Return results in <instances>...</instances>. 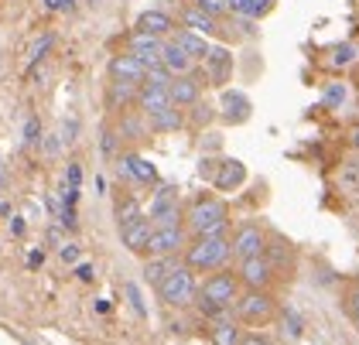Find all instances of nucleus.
<instances>
[{"mask_svg": "<svg viewBox=\"0 0 359 345\" xmlns=\"http://www.w3.org/2000/svg\"><path fill=\"white\" fill-rule=\"evenodd\" d=\"M209 342L212 345H240L243 335H240V321L233 318H219V321H209Z\"/></svg>", "mask_w": 359, "mask_h": 345, "instance_id": "nucleus-18", "label": "nucleus"}, {"mask_svg": "<svg viewBox=\"0 0 359 345\" xmlns=\"http://www.w3.org/2000/svg\"><path fill=\"white\" fill-rule=\"evenodd\" d=\"M161 65H165L171 76H189V69H192V58L182 52L175 41H165V52H161Z\"/></svg>", "mask_w": 359, "mask_h": 345, "instance_id": "nucleus-20", "label": "nucleus"}, {"mask_svg": "<svg viewBox=\"0 0 359 345\" xmlns=\"http://www.w3.org/2000/svg\"><path fill=\"white\" fill-rule=\"evenodd\" d=\"M168 93H171V103L175 107H195L198 103V96H202V82L198 76H175V82L168 86Z\"/></svg>", "mask_w": 359, "mask_h": 345, "instance_id": "nucleus-14", "label": "nucleus"}, {"mask_svg": "<svg viewBox=\"0 0 359 345\" xmlns=\"http://www.w3.org/2000/svg\"><path fill=\"white\" fill-rule=\"evenodd\" d=\"M267 253V233L257 226V222H247L236 229L233 236V257L243 264V260H253V257H264Z\"/></svg>", "mask_w": 359, "mask_h": 345, "instance_id": "nucleus-6", "label": "nucleus"}, {"mask_svg": "<svg viewBox=\"0 0 359 345\" xmlns=\"http://www.w3.org/2000/svg\"><path fill=\"white\" fill-rule=\"evenodd\" d=\"M123 291H127V297H130V308L137 311L140 318H147V304H144V297H140V288H137V284H127Z\"/></svg>", "mask_w": 359, "mask_h": 345, "instance_id": "nucleus-35", "label": "nucleus"}, {"mask_svg": "<svg viewBox=\"0 0 359 345\" xmlns=\"http://www.w3.org/2000/svg\"><path fill=\"white\" fill-rule=\"evenodd\" d=\"M322 100H325V107H342V103H346V86H342V82H332Z\"/></svg>", "mask_w": 359, "mask_h": 345, "instance_id": "nucleus-31", "label": "nucleus"}, {"mask_svg": "<svg viewBox=\"0 0 359 345\" xmlns=\"http://www.w3.org/2000/svg\"><path fill=\"white\" fill-rule=\"evenodd\" d=\"M243 182H247V164L236 158H222L219 175L212 178V188H216V191H236Z\"/></svg>", "mask_w": 359, "mask_h": 345, "instance_id": "nucleus-13", "label": "nucleus"}, {"mask_svg": "<svg viewBox=\"0 0 359 345\" xmlns=\"http://www.w3.org/2000/svg\"><path fill=\"white\" fill-rule=\"evenodd\" d=\"M137 103H140V109H144V116H147V120L175 107V103H171V93H168V89H161V86H140Z\"/></svg>", "mask_w": 359, "mask_h": 345, "instance_id": "nucleus-17", "label": "nucleus"}, {"mask_svg": "<svg viewBox=\"0 0 359 345\" xmlns=\"http://www.w3.org/2000/svg\"><path fill=\"white\" fill-rule=\"evenodd\" d=\"M229 226V209L216 195H202L185 209V229L192 236H226Z\"/></svg>", "mask_w": 359, "mask_h": 345, "instance_id": "nucleus-1", "label": "nucleus"}, {"mask_svg": "<svg viewBox=\"0 0 359 345\" xmlns=\"http://www.w3.org/2000/svg\"><path fill=\"white\" fill-rule=\"evenodd\" d=\"M113 215H116V226H120V229H127V226H134L137 219H144V212H140V202H137V198H130V195L116 202Z\"/></svg>", "mask_w": 359, "mask_h": 345, "instance_id": "nucleus-24", "label": "nucleus"}, {"mask_svg": "<svg viewBox=\"0 0 359 345\" xmlns=\"http://www.w3.org/2000/svg\"><path fill=\"white\" fill-rule=\"evenodd\" d=\"M236 277H240V284H243L247 291H267L271 280H274V266H271L267 257H253V260H243V264H240Z\"/></svg>", "mask_w": 359, "mask_h": 345, "instance_id": "nucleus-8", "label": "nucleus"}, {"mask_svg": "<svg viewBox=\"0 0 359 345\" xmlns=\"http://www.w3.org/2000/svg\"><path fill=\"white\" fill-rule=\"evenodd\" d=\"M349 318H353V325L359 328V308H349Z\"/></svg>", "mask_w": 359, "mask_h": 345, "instance_id": "nucleus-52", "label": "nucleus"}, {"mask_svg": "<svg viewBox=\"0 0 359 345\" xmlns=\"http://www.w3.org/2000/svg\"><path fill=\"white\" fill-rule=\"evenodd\" d=\"M76 277H79L83 284H93V280H96V270H93V264H79L76 266Z\"/></svg>", "mask_w": 359, "mask_h": 345, "instance_id": "nucleus-43", "label": "nucleus"}, {"mask_svg": "<svg viewBox=\"0 0 359 345\" xmlns=\"http://www.w3.org/2000/svg\"><path fill=\"white\" fill-rule=\"evenodd\" d=\"M161 52H165L161 38H154V34H144V31H134V34H130V55L144 62V69H154V65H161Z\"/></svg>", "mask_w": 359, "mask_h": 345, "instance_id": "nucleus-10", "label": "nucleus"}, {"mask_svg": "<svg viewBox=\"0 0 359 345\" xmlns=\"http://www.w3.org/2000/svg\"><path fill=\"white\" fill-rule=\"evenodd\" d=\"M140 133H144V127H140L137 116H123V120H120V137H127V140H137Z\"/></svg>", "mask_w": 359, "mask_h": 345, "instance_id": "nucleus-32", "label": "nucleus"}, {"mask_svg": "<svg viewBox=\"0 0 359 345\" xmlns=\"http://www.w3.org/2000/svg\"><path fill=\"white\" fill-rule=\"evenodd\" d=\"M120 175H123V178H134L140 185H154V182H158L154 164L147 158H140V154H123V158H120Z\"/></svg>", "mask_w": 359, "mask_h": 345, "instance_id": "nucleus-15", "label": "nucleus"}, {"mask_svg": "<svg viewBox=\"0 0 359 345\" xmlns=\"http://www.w3.org/2000/svg\"><path fill=\"white\" fill-rule=\"evenodd\" d=\"M100 147H103V154H107V158H116V133H113V130H103Z\"/></svg>", "mask_w": 359, "mask_h": 345, "instance_id": "nucleus-41", "label": "nucleus"}, {"mask_svg": "<svg viewBox=\"0 0 359 345\" xmlns=\"http://www.w3.org/2000/svg\"><path fill=\"white\" fill-rule=\"evenodd\" d=\"M48 48H52V34H41V38L31 45V55H28V65H31V69H34V65L45 58V52H48Z\"/></svg>", "mask_w": 359, "mask_h": 345, "instance_id": "nucleus-30", "label": "nucleus"}, {"mask_svg": "<svg viewBox=\"0 0 359 345\" xmlns=\"http://www.w3.org/2000/svg\"><path fill=\"white\" fill-rule=\"evenodd\" d=\"M189 250V229L178 226V229H154V236L147 243V257H175V253H185Z\"/></svg>", "mask_w": 359, "mask_h": 345, "instance_id": "nucleus-7", "label": "nucleus"}, {"mask_svg": "<svg viewBox=\"0 0 359 345\" xmlns=\"http://www.w3.org/2000/svg\"><path fill=\"white\" fill-rule=\"evenodd\" d=\"M48 243H52V246H58V250L65 246V243H62V226H52V229H48Z\"/></svg>", "mask_w": 359, "mask_h": 345, "instance_id": "nucleus-46", "label": "nucleus"}, {"mask_svg": "<svg viewBox=\"0 0 359 345\" xmlns=\"http://www.w3.org/2000/svg\"><path fill=\"white\" fill-rule=\"evenodd\" d=\"M277 315V301L267 291H247L236 297L233 304V318L240 325H267Z\"/></svg>", "mask_w": 359, "mask_h": 345, "instance_id": "nucleus-4", "label": "nucleus"}, {"mask_svg": "<svg viewBox=\"0 0 359 345\" xmlns=\"http://www.w3.org/2000/svg\"><path fill=\"white\" fill-rule=\"evenodd\" d=\"M45 11H52V14H72L76 11V0H45Z\"/></svg>", "mask_w": 359, "mask_h": 345, "instance_id": "nucleus-38", "label": "nucleus"}, {"mask_svg": "<svg viewBox=\"0 0 359 345\" xmlns=\"http://www.w3.org/2000/svg\"><path fill=\"white\" fill-rule=\"evenodd\" d=\"M65 185H72V188H79V182H83V168L79 164H69V171H65Z\"/></svg>", "mask_w": 359, "mask_h": 345, "instance_id": "nucleus-44", "label": "nucleus"}, {"mask_svg": "<svg viewBox=\"0 0 359 345\" xmlns=\"http://www.w3.org/2000/svg\"><path fill=\"white\" fill-rule=\"evenodd\" d=\"M195 7L216 18V14H226V11H229V0H195Z\"/></svg>", "mask_w": 359, "mask_h": 345, "instance_id": "nucleus-36", "label": "nucleus"}, {"mask_svg": "<svg viewBox=\"0 0 359 345\" xmlns=\"http://www.w3.org/2000/svg\"><path fill=\"white\" fill-rule=\"evenodd\" d=\"M45 264V253H41V250H31L28 253V266H41Z\"/></svg>", "mask_w": 359, "mask_h": 345, "instance_id": "nucleus-48", "label": "nucleus"}, {"mask_svg": "<svg viewBox=\"0 0 359 345\" xmlns=\"http://www.w3.org/2000/svg\"><path fill=\"white\" fill-rule=\"evenodd\" d=\"M219 116H222V123H229V127L247 123L250 120V100L243 93H236V89H226L219 96Z\"/></svg>", "mask_w": 359, "mask_h": 345, "instance_id": "nucleus-9", "label": "nucleus"}, {"mask_svg": "<svg viewBox=\"0 0 359 345\" xmlns=\"http://www.w3.org/2000/svg\"><path fill=\"white\" fill-rule=\"evenodd\" d=\"M58 226L76 229V226H79V222H76V209H62V215H58Z\"/></svg>", "mask_w": 359, "mask_h": 345, "instance_id": "nucleus-45", "label": "nucleus"}, {"mask_svg": "<svg viewBox=\"0 0 359 345\" xmlns=\"http://www.w3.org/2000/svg\"><path fill=\"white\" fill-rule=\"evenodd\" d=\"M349 144L359 151V123H353V127H349Z\"/></svg>", "mask_w": 359, "mask_h": 345, "instance_id": "nucleus-49", "label": "nucleus"}, {"mask_svg": "<svg viewBox=\"0 0 359 345\" xmlns=\"http://www.w3.org/2000/svg\"><path fill=\"white\" fill-rule=\"evenodd\" d=\"M171 41H175V45H178L182 52L189 55L192 62H195V58H202V62H205V55L212 52V45H209V41H205L202 34H195V31H178V34H175Z\"/></svg>", "mask_w": 359, "mask_h": 345, "instance_id": "nucleus-19", "label": "nucleus"}, {"mask_svg": "<svg viewBox=\"0 0 359 345\" xmlns=\"http://www.w3.org/2000/svg\"><path fill=\"white\" fill-rule=\"evenodd\" d=\"M154 236V222L144 215L137 219L134 226H127V229H120V239H123V246L130 250V253H147V243Z\"/></svg>", "mask_w": 359, "mask_h": 345, "instance_id": "nucleus-16", "label": "nucleus"}, {"mask_svg": "<svg viewBox=\"0 0 359 345\" xmlns=\"http://www.w3.org/2000/svg\"><path fill=\"white\" fill-rule=\"evenodd\" d=\"M349 308H359V280L353 284V291H349Z\"/></svg>", "mask_w": 359, "mask_h": 345, "instance_id": "nucleus-50", "label": "nucleus"}, {"mask_svg": "<svg viewBox=\"0 0 359 345\" xmlns=\"http://www.w3.org/2000/svg\"><path fill=\"white\" fill-rule=\"evenodd\" d=\"M274 7V0H229V11H236L240 18H264Z\"/></svg>", "mask_w": 359, "mask_h": 345, "instance_id": "nucleus-26", "label": "nucleus"}, {"mask_svg": "<svg viewBox=\"0 0 359 345\" xmlns=\"http://www.w3.org/2000/svg\"><path fill=\"white\" fill-rule=\"evenodd\" d=\"M175 82V76L168 72L165 65H154V69H147V79H144V86H161V89H168Z\"/></svg>", "mask_w": 359, "mask_h": 345, "instance_id": "nucleus-29", "label": "nucleus"}, {"mask_svg": "<svg viewBox=\"0 0 359 345\" xmlns=\"http://www.w3.org/2000/svg\"><path fill=\"white\" fill-rule=\"evenodd\" d=\"M284 321H287V335H291V339H298V335H302V332H304V321L298 318V315H294L291 308L284 311Z\"/></svg>", "mask_w": 359, "mask_h": 345, "instance_id": "nucleus-37", "label": "nucleus"}, {"mask_svg": "<svg viewBox=\"0 0 359 345\" xmlns=\"http://www.w3.org/2000/svg\"><path fill=\"white\" fill-rule=\"evenodd\" d=\"M195 123L202 127V123H209L212 120V107H205V103H195V116H192Z\"/></svg>", "mask_w": 359, "mask_h": 345, "instance_id": "nucleus-42", "label": "nucleus"}, {"mask_svg": "<svg viewBox=\"0 0 359 345\" xmlns=\"http://www.w3.org/2000/svg\"><path fill=\"white\" fill-rule=\"evenodd\" d=\"M233 257V239L229 236H195L185 250L189 270H226Z\"/></svg>", "mask_w": 359, "mask_h": 345, "instance_id": "nucleus-2", "label": "nucleus"}, {"mask_svg": "<svg viewBox=\"0 0 359 345\" xmlns=\"http://www.w3.org/2000/svg\"><path fill=\"white\" fill-rule=\"evenodd\" d=\"M240 345H271V342H267L264 335H257V332H250V335H243V342H240Z\"/></svg>", "mask_w": 359, "mask_h": 345, "instance_id": "nucleus-47", "label": "nucleus"}, {"mask_svg": "<svg viewBox=\"0 0 359 345\" xmlns=\"http://www.w3.org/2000/svg\"><path fill=\"white\" fill-rule=\"evenodd\" d=\"M185 27L195 31V34H202V38L219 31V27H216V18H212V14H205V11H198V7H189V11H185Z\"/></svg>", "mask_w": 359, "mask_h": 345, "instance_id": "nucleus-23", "label": "nucleus"}, {"mask_svg": "<svg viewBox=\"0 0 359 345\" xmlns=\"http://www.w3.org/2000/svg\"><path fill=\"white\" fill-rule=\"evenodd\" d=\"M158 297H161V304L168 308H189L198 301V288H195V270L182 264L175 273H168L165 280L158 284Z\"/></svg>", "mask_w": 359, "mask_h": 345, "instance_id": "nucleus-3", "label": "nucleus"}, {"mask_svg": "<svg viewBox=\"0 0 359 345\" xmlns=\"http://www.w3.org/2000/svg\"><path fill=\"white\" fill-rule=\"evenodd\" d=\"M137 96H140V89L134 86V82H110L107 103H110V107L116 109V107H127V103H134Z\"/></svg>", "mask_w": 359, "mask_h": 345, "instance_id": "nucleus-25", "label": "nucleus"}, {"mask_svg": "<svg viewBox=\"0 0 359 345\" xmlns=\"http://www.w3.org/2000/svg\"><path fill=\"white\" fill-rule=\"evenodd\" d=\"M205 76H209L212 86H226L229 76H233V52L216 45L212 52L205 55Z\"/></svg>", "mask_w": 359, "mask_h": 345, "instance_id": "nucleus-12", "label": "nucleus"}, {"mask_svg": "<svg viewBox=\"0 0 359 345\" xmlns=\"http://www.w3.org/2000/svg\"><path fill=\"white\" fill-rule=\"evenodd\" d=\"M359 58V45H353V41H342V45H335L329 52V65L332 69H346V65H353Z\"/></svg>", "mask_w": 359, "mask_h": 345, "instance_id": "nucleus-27", "label": "nucleus"}, {"mask_svg": "<svg viewBox=\"0 0 359 345\" xmlns=\"http://www.w3.org/2000/svg\"><path fill=\"white\" fill-rule=\"evenodd\" d=\"M110 76L113 82H134V86H140V82L147 79V69H144V62L140 58H134V55H116L110 62Z\"/></svg>", "mask_w": 359, "mask_h": 345, "instance_id": "nucleus-11", "label": "nucleus"}, {"mask_svg": "<svg viewBox=\"0 0 359 345\" xmlns=\"http://www.w3.org/2000/svg\"><path fill=\"white\" fill-rule=\"evenodd\" d=\"M178 266L182 264H178L175 257H151V260L144 264V277H147V284H154V288H158L168 273H175Z\"/></svg>", "mask_w": 359, "mask_h": 345, "instance_id": "nucleus-22", "label": "nucleus"}, {"mask_svg": "<svg viewBox=\"0 0 359 345\" xmlns=\"http://www.w3.org/2000/svg\"><path fill=\"white\" fill-rule=\"evenodd\" d=\"M219 164H222V161H212V158H205V161H202V164H198V175L212 182V178L219 175Z\"/></svg>", "mask_w": 359, "mask_h": 345, "instance_id": "nucleus-40", "label": "nucleus"}, {"mask_svg": "<svg viewBox=\"0 0 359 345\" xmlns=\"http://www.w3.org/2000/svg\"><path fill=\"white\" fill-rule=\"evenodd\" d=\"M147 219L154 222V229H178V226H185V209L178 205V195H175L171 185H165L154 195Z\"/></svg>", "mask_w": 359, "mask_h": 345, "instance_id": "nucleus-5", "label": "nucleus"}, {"mask_svg": "<svg viewBox=\"0 0 359 345\" xmlns=\"http://www.w3.org/2000/svg\"><path fill=\"white\" fill-rule=\"evenodd\" d=\"M175 27V21L168 18L165 11H144L137 18V31H144V34H154V38H161V34H168Z\"/></svg>", "mask_w": 359, "mask_h": 345, "instance_id": "nucleus-21", "label": "nucleus"}, {"mask_svg": "<svg viewBox=\"0 0 359 345\" xmlns=\"http://www.w3.org/2000/svg\"><path fill=\"white\" fill-rule=\"evenodd\" d=\"M182 109H165V113H158V116H151V130L158 133H171V130H182Z\"/></svg>", "mask_w": 359, "mask_h": 345, "instance_id": "nucleus-28", "label": "nucleus"}, {"mask_svg": "<svg viewBox=\"0 0 359 345\" xmlns=\"http://www.w3.org/2000/svg\"><path fill=\"white\" fill-rule=\"evenodd\" d=\"M11 233H14V236H21V233H25V222H21V219H14V222H11Z\"/></svg>", "mask_w": 359, "mask_h": 345, "instance_id": "nucleus-51", "label": "nucleus"}, {"mask_svg": "<svg viewBox=\"0 0 359 345\" xmlns=\"http://www.w3.org/2000/svg\"><path fill=\"white\" fill-rule=\"evenodd\" d=\"M34 144H41V123H38V116H28V123H25V147H34Z\"/></svg>", "mask_w": 359, "mask_h": 345, "instance_id": "nucleus-33", "label": "nucleus"}, {"mask_svg": "<svg viewBox=\"0 0 359 345\" xmlns=\"http://www.w3.org/2000/svg\"><path fill=\"white\" fill-rule=\"evenodd\" d=\"M58 257H62V264H76L79 266V246H76V243H65V246H62V250H58Z\"/></svg>", "mask_w": 359, "mask_h": 345, "instance_id": "nucleus-39", "label": "nucleus"}, {"mask_svg": "<svg viewBox=\"0 0 359 345\" xmlns=\"http://www.w3.org/2000/svg\"><path fill=\"white\" fill-rule=\"evenodd\" d=\"M76 133H79V123L69 116L62 127H58V140H62V147H69V144H76Z\"/></svg>", "mask_w": 359, "mask_h": 345, "instance_id": "nucleus-34", "label": "nucleus"}]
</instances>
